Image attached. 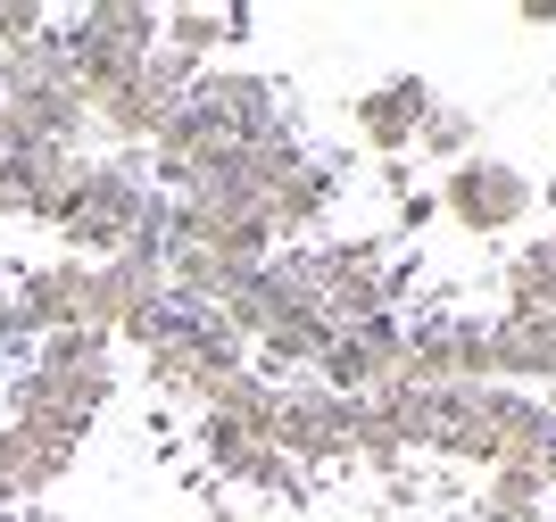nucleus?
<instances>
[{"mask_svg": "<svg viewBox=\"0 0 556 522\" xmlns=\"http://www.w3.org/2000/svg\"><path fill=\"white\" fill-rule=\"evenodd\" d=\"M441 200V216L457 232H473V241H498V232H515L523 216H532V175L507 158H465L448 166V182L432 191Z\"/></svg>", "mask_w": 556, "mask_h": 522, "instance_id": "nucleus-1", "label": "nucleus"}, {"mask_svg": "<svg viewBox=\"0 0 556 522\" xmlns=\"http://www.w3.org/2000/svg\"><path fill=\"white\" fill-rule=\"evenodd\" d=\"M191 109L208 116V133L225 141H257L275 133V125H291V91L275 84V75H250V67H200V84H191Z\"/></svg>", "mask_w": 556, "mask_h": 522, "instance_id": "nucleus-2", "label": "nucleus"}, {"mask_svg": "<svg viewBox=\"0 0 556 522\" xmlns=\"http://www.w3.org/2000/svg\"><path fill=\"white\" fill-rule=\"evenodd\" d=\"M349 432H357V398H341V390H325V382L282 390L275 448L291 456V464H300L307 481L325 473V464H341V456H349Z\"/></svg>", "mask_w": 556, "mask_h": 522, "instance_id": "nucleus-3", "label": "nucleus"}, {"mask_svg": "<svg viewBox=\"0 0 556 522\" xmlns=\"http://www.w3.org/2000/svg\"><path fill=\"white\" fill-rule=\"evenodd\" d=\"M432 100L441 91L424 84V75H391V84H374L349 100V125H357V141H366L374 158H407L424 133V116H432Z\"/></svg>", "mask_w": 556, "mask_h": 522, "instance_id": "nucleus-4", "label": "nucleus"}, {"mask_svg": "<svg viewBox=\"0 0 556 522\" xmlns=\"http://www.w3.org/2000/svg\"><path fill=\"white\" fill-rule=\"evenodd\" d=\"M75 448H84V440H67V432L0 423V498H9V506H42L50 489L75 473Z\"/></svg>", "mask_w": 556, "mask_h": 522, "instance_id": "nucleus-5", "label": "nucleus"}, {"mask_svg": "<svg viewBox=\"0 0 556 522\" xmlns=\"http://www.w3.org/2000/svg\"><path fill=\"white\" fill-rule=\"evenodd\" d=\"M332 207H341V166L307 158L291 182L266 191V232H275V241H316V232L332 225Z\"/></svg>", "mask_w": 556, "mask_h": 522, "instance_id": "nucleus-6", "label": "nucleus"}, {"mask_svg": "<svg viewBox=\"0 0 556 522\" xmlns=\"http://www.w3.org/2000/svg\"><path fill=\"white\" fill-rule=\"evenodd\" d=\"M490 382H556V316H490Z\"/></svg>", "mask_w": 556, "mask_h": 522, "instance_id": "nucleus-7", "label": "nucleus"}, {"mask_svg": "<svg viewBox=\"0 0 556 522\" xmlns=\"http://www.w3.org/2000/svg\"><path fill=\"white\" fill-rule=\"evenodd\" d=\"M200 415H216V423H232L241 440H257V448H275V423H282V390L257 382V373H225L216 382V398Z\"/></svg>", "mask_w": 556, "mask_h": 522, "instance_id": "nucleus-8", "label": "nucleus"}, {"mask_svg": "<svg viewBox=\"0 0 556 522\" xmlns=\"http://www.w3.org/2000/svg\"><path fill=\"white\" fill-rule=\"evenodd\" d=\"M325 341H332V323H325V316H282L275 332L250 348V373H257V382H282V373H316Z\"/></svg>", "mask_w": 556, "mask_h": 522, "instance_id": "nucleus-9", "label": "nucleus"}, {"mask_svg": "<svg viewBox=\"0 0 556 522\" xmlns=\"http://www.w3.org/2000/svg\"><path fill=\"white\" fill-rule=\"evenodd\" d=\"M75 34H92V42L125 50V59H150L159 50V9H141V0H92V9H75Z\"/></svg>", "mask_w": 556, "mask_h": 522, "instance_id": "nucleus-10", "label": "nucleus"}, {"mask_svg": "<svg viewBox=\"0 0 556 522\" xmlns=\"http://www.w3.org/2000/svg\"><path fill=\"white\" fill-rule=\"evenodd\" d=\"M482 506L498 522H540L548 514V481H540V464H523V456H498L482 473Z\"/></svg>", "mask_w": 556, "mask_h": 522, "instance_id": "nucleus-11", "label": "nucleus"}, {"mask_svg": "<svg viewBox=\"0 0 556 522\" xmlns=\"http://www.w3.org/2000/svg\"><path fill=\"white\" fill-rule=\"evenodd\" d=\"M498 282H507V316H556V250L548 241L515 250Z\"/></svg>", "mask_w": 556, "mask_h": 522, "instance_id": "nucleus-12", "label": "nucleus"}, {"mask_svg": "<svg viewBox=\"0 0 556 522\" xmlns=\"http://www.w3.org/2000/svg\"><path fill=\"white\" fill-rule=\"evenodd\" d=\"M424 158H441V166H465V158H482V116L457 109V100H432V116H424V133H416Z\"/></svg>", "mask_w": 556, "mask_h": 522, "instance_id": "nucleus-13", "label": "nucleus"}, {"mask_svg": "<svg viewBox=\"0 0 556 522\" xmlns=\"http://www.w3.org/2000/svg\"><path fill=\"white\" fill-rule=\"evenodd\" d=\"M232 481H241V489H257V498H282V506H300V514L316 506V481H307V473H300V464H291L282 448H250Z\"/></svg>", "mask_w": 556, "mask_h": 522, "instance_id": "nucleus-14", "label": "nucleus"}, {"mask_svg": "<svg viewBox=\"0 0 556 522\" xmlns=\"http://www.w3.org/2000/svg\"><path fill=\"white\" fill-rule=\"evenodd\" d=\"M109 332H92V323H67V332H50V341H34V373H109Z\"/></svg>", "mask_w": 556, "mask_h": 522, "instance_id": "nucleus-15", "label": "nucleus"}, {"mask_svg": "<svg viewBox=\"0 0 556 522\" xmlns=\"http://www.w3.org/2000/svg\"><path fill=\"white\" fill-rule=\"evenodd\" d=\"M141 365H150V390H159V398H191V407H208L216 382H225V373H208L184 341H175V348H150Z\"/></svg>", "mask_w": 556, "mask_h": 522, "instance_id": "nucleus-16", "label": "nucleus"}, {"mask_svg": "<svg viewBox=\"0 0 556 522\" xmlns=\"http://www.w3.org/2000/svg\"><path fill=\"white\" fill-rule=\"evenodd\" d=\"M307 257H316V291H332V282H349V273H382L391 266V232H349V241L307 250Z\"/></svg>", "mask_w": 556, "mask_h": 522, "instance_id": "nucleus-17", "label": "nucleus"}, {"mask_svg": "<svg viewBox=\"0 0 556 522\" xmlns=\"http://www.w3.org/2000/svg\"><path fill=\"white\" fill-rule=\"evenodd\" d=\"M225 42L216 34V9H159V50L191 59V67H208V50Z\"/></svg>", "mask_w": 556, "mask_h": 522, "instance_id": "nucleus-18", "label": "nucleus"}, {"mask_svg": "<svg viewBox=\"0 0 556 522\" xmlns=\"http://www.w3.org/2000/svg\"><path fill=\"white\" fill-rule=\"evenodd\" d=\"M448 382H490V323L448 316Z\"/></svg>", "mask_w": 556, "mask_h": 522, "instance_id": "nucleus-19", "label": "nucleus"}, {"mask_svg": "<svg viewBox=\"0 0 556 522\" xmlns=\"http://www.w3.org/2000/svg\"><path fill=\"white\" fill-rule=\"evenodd\" d=\"M50 25H59V17H50L42 0H0V59H17V50H34V42L50 34Z\"/></svg>", "mask_w": 556, "mask_h": 522, "instance_id": "nucleus-20", "label": "nucleus"}, {"mask_svg": "<svg viewBox=\"0 0 556 522\" xmlns=\"http://www.w3.org/2000/svg\"><path fill=\"white\" fill-rule=\"evenodd\" d=\"M432 216H441V200H432V191H399V232H424Z\"/></svg>", "mask_w": 556, "mask_h": 522, "instance_id": "nucleus-21", "label": "nucleus"}, {"mask_svg": "<svg viewBox=\"0 0 556 522\" xmlns=\"http://www.w3.org/2000/svg\"><path fill=\"white\" fill-rule=\"evenodd\" d=\"M216 34H225V42H250V34H257V9H216Z\"/></svg>", "mask_w": 556, "mask_h": 522, "instance_id": "nucleus-22", "label": "nucleus"}, {"mask_svg": "<svg viewBox=\"0 0 556 522\" xmlns=\"http://www.w3.org/2000/svg\"><path fill=\"white\" fill-rule=\"evenodd\" d=\"M515 17H523V25L540 34V25H556V0H515Z\"/></svg>", "mask_w": 556, "mask_h": 522, "instance_id": "nucleus-23", "label": "nucleus"}, {"mask_svg": "<svg viewBox=\"0 0 556 522\" xmlns=\"http://www.w3.org/2000/svg\"><path fill=\"white\" fill-rule=\"evenodd\" d=\"M0 341H9V273H0Z\"/></svg>", "mask_w": 556, "mask_h": 522, "instance_id": "nucleus-24", "label": "nucleus"}, {"mask_svg": "<svg viewBox=\"0 0 556 522\" xmlns=\"http://www.w3.org/2000/svg\"><path fill=\"white\" fill-rule=\"evenodd\" d=\"M457 522H498V514H490V506H465V514Z\"/></svg>", "mask_w": 556, "mask_h": 522, "instance_id": "nucleus-25", "label": "nucleus"}, {"mask_svg": "<svg viewBox=\"0 0 556 522\" xmlns=\"http://www.w3.org/2000/svg\"><path fill=\"white\" fill-rule=\"evenodd\" d=\"M540 407H548V415H556V382H548V398H540Z\"/></svg>", "mask_w": 556, "mask_h": 522, "instance_id": "nucleus-26", "label": "nucleus"}]
</instances>
